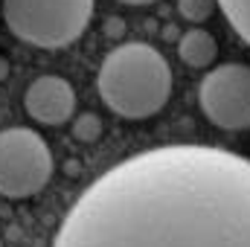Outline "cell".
<instances>
[{
    "instance_id": "cell-1",
    "label": "cell",
    "mask_w": 250,
    "mask_h": 247,
    "mask_svg": "<svg viewBox=\"0 0 250 247\" xmlns=\"http://www.w3.org/2000/svg\"><path fill=\"white\" fill-rule=\"evenodd\" d=\"M53 247H250V160L215 145L140 151L79 195Z\"/></svg>"
},
{
    "instance_id": "cell-2",
    "label": "cell",
    "mask_w": 250,
    "mask_h": 247,
    "mask_svg": "<svg viewBox=\"0 0 250 247\" xmlns=\"http://www.w3.org/2000/svg\"><path fill=\"white\" fill-rule=\"evenodd\" d=\"M102 102L123 120H148L172 96V67L146 41L114 47L99 67Z\"/></svg>"
},
{
    "instance_id": "cell-3",
    "label": "cell",
    "mask_w": 250,
    "mask_h": 247,
    "mask_svg": "<svg viewBox=\"0 0 250 247\" xmlns=\"http://www.w3.org/2000/svg\"><path fill=\"white\" fill-rule=\"evenodd\" d=\"M0 9L9 32L41 50L73 44L93 18V0H0Z\"/></svg>"
},
{
    "instance_id": "cell-4",
    "label": "cell",
    "mask_w": 250,
    "mask_h": 247,
    "mask_svg": "<svg viewBox=\"0 0 250 247\" xmlns=\"http://www.w3.org/2000/svg\"><path fill=\"white\" fill-rule=\"evenodd\" d=\"M53 178V151L32 128L0 131V195L21 201L38 195Z\"/></svg>"
},
{
    "instance_id": "cell-5",
    "label": "cell",
    "mask_w": 250,
    "mask_h": 247,
    "mask_svg": "<svg viewBox=\"0 0 250 247\" xmlns=\"http://www.w3.org/2000/svg\"><path fill=\"white\" fill-rule=\"evenodd\" d=\"M198 102L204 117L224 131L250 128V67L221 64L207 73L198 87Z\"/></svg>"
},
{
    "instance_id": "cell-6",
    "label": "cell",
    "mask_w": 250,
    "mask_h": 247,
    "mask_svg": "<svg viewBox=\"0 0 250 247\" xmlns=\"http://www.w3.org/2000/svg\"><path fill=\"white\" fill-rule=\"evenodd\" d=\"M26 114L41 125H64L76 111V90L62 76H38L23 93Z\"/></svg>"
},
{
    "instance_id": "cell-7",
    "label": "cell",
    "mask_w": 250,
    "mask_h": 247,
    "mask_svg": "<svg viewBox=\"0 0 250 247\" xmlns=\"http://www.w3.org/2000/svg\"><path fill=\"white\" fill-rule=\"evenodd\" d=\"M178 56H181V62L187 64V67L204 70V67H209V64L215 62V56H218V41H215L207 29L195 26V29L184 32V38L178 41Z\"/></svg>"
},
{
    "instance_id": "cell-8",
    "label": "cell",
    "mask_w": 250,
    "mask_h": 247,
    "mask_svg": "<svg viewBox=\"0 0 250 247\" xmlns=\"http://www.w3.org/2000/svg\"><path fill=\"white\" fill-rule=\"evenodd\" d=\"M230 26L250 44V0H215Z\"/></svg>"
},
{
    "instance_id": "cell-9",
    "label": "cell",
    "mask_w": 250,
    "mask_h": 247,
    "mask_svg": "<svg viewBox=\"0 0 250 247\" xmlns=\"http://www.w3.org/2000/svg\"><path fill=\"white\" fill-rule=\"evenodd\" d=\"M215 6H218L215 0H178V9H181V15L187 18L189 23H201V21H207V18L212 15Z\"/></svg>"
},
{
    "instance_id": "cell-10",
    "label": "cell",
    "mask_w": 250,
    "mask_h": 247,
    "mask_svg": "<svg viewBox=\"0 0 250 247\" xmlns=\"http://www.w3.org/2000/svg\"><path fill=\"white\" fill-rule=\"evenodd\" d=\"M73 134H76L79 140L90 143V140H96V137L102 134V120H99L96 114H84V117H79V120H76V125H73Z\"/></svg>"
},
{
    "instance_id": "cell-11",
    "label": "cell",
    "mask_w": 250,
    "mask_h": 247,
    "mask_svg": "<svg viewBox=\"0 0 250 247\" xmlns=\"http://www.w3.org/2000/svg\"><path fill=\"white\" fill-rule=\"evenodd\" d=\"M120 3H128V6H148V3H154V0H120Z\"/></svg>"
}]
</instances>
